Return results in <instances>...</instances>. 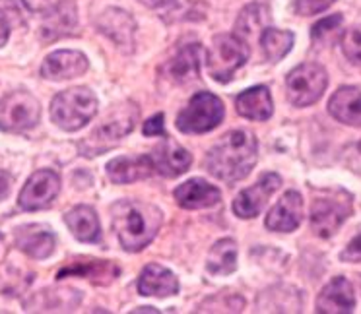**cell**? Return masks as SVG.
I'll return each instance as SVG.
<instances>
[{"label": "cell", "mask_w": 361, "mask_h": 314, "mask_svg": "<svg viewBox=\"0 0 361 314\" xmlns=\"http://www.w3.org/2000/svg\"><path fill=\"white\" fill-rule=\"evenodd\" d=\"M355 308L353 285L345 277L338 275L329 285H324L317 297V313L322 314H348Z\"/></svg>", "instance_id": "obj_12"}, {"label": "cell", "mask_w": 361, "mask_h": 314, "mask_svg": "<svg viewBox=\"0 0 361 314\" xmlns=\"http://www.w3.org/2000/svg\"><path fill=\"white\" fill-rule=\"evenodd\" d=\"M280 184H282L280 175H264L257 184H252L251 189L243 190V192L235 198V202H233V212H235V215L245 218V220L257 218L260 213V210L267 204L268 198L272 196L276 190L280 189Z\"/></svg>", "instance_id": "obj_11"}, {"label": "cell", "mask_w": 361, "mask_h": 314, "mask_svg": "<svg viewBox=\"0 0 361 314\" xmlns=\"http://www.w3.org/2000/svg\"><path fill=\"white\" fill-rule=\"evenodd\" d=\"M329 113L348 126H361V92L357 87L344 86L330 97Z\"/></svg>", "instance_id": "obj_19"}, {"label": "cell", "mask_w": 361, "mask_h": 314, "mask_svg": "<svg viewBox=\"0 0 361 314\" xmlns=\"http://www.w3.org/2000/svg\"><path fill=\"white\" fill-rule=\"evenodd\" d=\"M118 266L107 260H86V262H74L71 266L63 268L56 277L63 280L66 275H74V277H87L92 282L99 283V285H107L118 275Z\"/></svg>", "instance_id": "obj_22"}, {"label": "cell", "mask_w": 361, "mask_h": 314, "mask_svg": "<svg viewBox=\"0 0 361 314\" xmlns=\"http://www.w3.org/2000/svg\"><path fill=\"white\" fill-rule=\"evenodd\" d=\"M25 6L32 12L45 14L49 20H55L61 27H72L76 24V4L74 0H24ZM55 25V30L59 27Z\"/></svg>", "instance_id": "obj_25"}, {"label": "cell", "mask_w": 361, "mask_h": 314, "mask_svg": "<svg viewBox=\"0 0 361 314\" xmlns=\"http://www.w3.org/2000/svg\"><path fill=\"white\" fill-rule=\"evenodd\" d=\"M360 153H361V144H360Z\"/></svg>", "instance_id": "obj_39"}, {"label": "cell", "mask_w": 361, "mask_h": 314, "mask_svg": "<svg viewBox=\"0 0 361 314\" xmlns=\"http://www.w3.org/2000/svg\"><path fill=\"white\" fill-rule=\"evenodd\" d=\"M208 272L214 275H228L237 268V244L231 239H221L208 254Z\"/></svg>", "instance_id": "obj_27"}, {"label": "cell", "mask_w": 361, "mask_h": 314, "mask_svg": "<svg viewBox=\"0 0 361 314\" xmlns=\"http://www.w3.org/2000/svg\"><path fill=\"white\" fill-rule=\"evenodd\" d=\"M224 118V103L216 95L200 92L180 111L177 128L185 134H204L214 130Z\"/></svg>", "instance_id": "obj_6"}, {"label": "cell", "mask_w": 361, "mask_h": 314, "mask_svg": "<svg viewBox=\"0 0 361 314\" xmlns=\"http://www.w3.org/2000/svg\"><path fill=\"white\" fill-rule=\"evenodd\" d=\"M342 22H344V18L340 16V14L324 18V20H321V22H317V24L313 25V30H311V37H313L314 41L324 39L326 35L336 32L338 27L342 25Z\"/></svg>", "instance_id": "obj_31"}, {"label": "cell", "mask_w": 361, "mask_h": 314, "mask_svg": "<svg viewBox=\"0 0 361 314\" xmlns=\"http://www.w3.org/2000/svg\"><path fill=\"white\" fill-rule=\"evenodd\" d=\"M10 37V24H8V18L4 16L2 12H0V47L2 45H6V41Z\"/></svg>", "instance_id": "obj_36"}, {"label": "cell", "mask_w": 361, "mask_h": 314, "mask_svg": "<svg viewBox=\"0 0 361 314\" xmlns=\"http://www.w3.org/2000/svg\"><path fill=\"white\" fill-rule=\"evenodd\" d=\"M340 258L344 262H361V227L357 229V233L352 237V241L342 251Z\"/></svg>", "instance_id": "obj_33"}, {"label": "cell", "mask_w": 361, "mask_h": 314, "mask_svg": "<svg viewBox=\"0 0 361 314\" xmlns=\"http://www.w3.org/2000/svg\"><path fill=\"white\" fill-rule=\"evenodd\" d=\"M200 56H202V47L192 43L179 51V55L167 64V70L171 80L177 84H187L192 78H197L200 72Z\"/></svg>", "instance_id": "obj_24"}, {"label": "cell", "mask_w": 361, "mask_h": 314, "mask_svg": "<svg viewBox=\"0 0 361 314\" xmlns=\"http://www.w3.org/2000/svg\"><path fill=\"white\" fill-rule=\"evenodd\" d=\"M179 282L173 272L159 264H148L138 280V293L144 297H169L177 295Z\"/></svg>", "instance_id": "obj_16"}, {"label": "cell", "mask_w": 361, "mask_h": 314, "mask_svg": "<svg viewBox=\"0 0 361 314\" xmlns=\"http://www.w3.org/2000/svg\"><path fill=\"white\" fill-rule=\"evenodd\" d=\"M156 171L154 161L149 156L138 157H117L107 163V175L113 182L128 184V182L148 179Z\"/></svg>", "instance_id": "obj_18"}, {"label": "cell", "mask_w": 361, "mask_h": 314, "mask_svg": "<svg viewBox=\"0 0 361 314\" xmlns=\"http://www.w3.org/2000/svg\"><path fill=\"white\" fill-rule=\"evenodd\" d=\"M342 51L350 63L361 66V25H353L342 35Z\"/></svg>", "instance_id": "obj_29"}, {"label": "cell", "mask_w": 361, "mask_h": 314, "mask_svg": "<svg viewBox=\"0 0 361 314\" xmlns=\"http://www.w3.org/2000/svg\"><path fill=\"white\" fill-rule=\"evenodd\" d=\"M144 134L146 136H167L164 128V115L159 113L154 118H149L148 123H144Z\"/></svg>", "instance_id": "obj_34"}, {"label": "cell", "mask_w": 361, "mask_h": 314, "mask_svg": "<svg viewBox=\"0 0 361 314\" xmlns=\"http://www.w3.org/2000/svg\"><path fill=\"white\" fill-rule=\"evenodd\" d=\"M61 190V179L55 171H37L30 177V181L25 182V187L20 192V208L25 212H35L43 210L53 204V200Z\"/></svg>", "instance_id": "obj_10"}, {"label": "cell", "mask_w": 361, "mask_h": 314, "mask_svg": "<svg viewBox=\"0 0 361 314\" xmlns=\"http://www.w3.org/2000/svg\"><path fill=\"white\" fill-rule=\"evenodd\" d=\"M87 70V58L78 51H56L45 58L41 74L47 80H71Z\"/></svg>", "instance_id": "obj_15"}, {"label": "cell", "mask_w": 361, "mask_h": 314, "mask_svg": "<svg viewBox=\"0 0 361 314\" xmlns=\"http://www.w3.org/2000/svg\"><path fill=\"white\" fill-rule=\"evenodd\" d=\"M138 118V109L133 103H128L126 107H118L115 115L105 120L102 126H97L92 136H87V140L80 146L84 156H99L105 149L113 148L123 136L133 130L134 123Z\"/></svg>", "instance_id": "obj_8"}, {"label": "cell", "mask_w": 361, "mask_h": 314, "mask_svg": "<svg viewBox=\"0 0 361 314\" xmlns=\"http://www.w3.org/2000/svg\"><path fill=\"white\" fill-rule=\"evenodd\" d=\"M334 4V0H295V12L299 16H313Z\"/></svg>", "instance_id": "obj_32"}, {"label": "cell", "mask_w": 361, "mask_h": 314, "mask_svg": "<svg viewBox=\"0 0 361 314\" xmlns=\"http://www.w3.org/2000/svg\"><path fill=\"white\" fill-rule=\"evenodd\" d=\"M64 221L72 231V235L82 243H95L102 235L97 213L90 206H76L64 215Z\"/></svg>", "instance_id": "obj_23"}, {"label": "cell", "mask_w": 361, "mask_h": 314, "mask_svg": "<svg viewBox=\"0 0 361 314\" xmlns=\"http://www.w3.org/2000/svg\"><path fill=\"white\" fill-rule=\"evenodd\" d=\"M10 189H12V177L6 171H0V200L8 196Z\"/></svg>", "instance_id": "obj_35"}, {"label": "cell", "mask_w": 361, "mask_h": 314, "mask_svg": "<svg viewBox=\"0 0 361 314\" xmlns=\"http://www.w3.org/2000/svg\"><path fill=\"white\" fill-rule=\"evenodd\" d=\"M152 161L156 167L157 173H161L164 177H177V175L189 171L190 163H192V157L185 148H180L179 144L164 136V142L154 149L152 153Z\"/></svg>", "instance_id": "obj_14"}, {"label": "cell", "mask_w": 361, "mask_h": 314, "mask_svg": "<svg viewBox=\"0 0 361 314\" xmlns=\"http://www.w3.org/2000/svg\"><path fill=\"white\" fill-rule=\"evenodd\" d=\"M237 113L245 118L251 120H268L274 113L272 97L267 86H257L247 89L241 95H237L235 99Z\"/></svg>", "instance_id": "obj_21"}, {"label": "cell", "mask_w": 361, "mask_h": 314, "mask_svg": "<svg viewBox=\"0 0 361 314\" xmlns=\"http://www.w3.org/2000/svg\"><path fill=\"white\" fill-rule=\"evenodd\" d=\"M16 246L32 258H47L55 251V235L41 225L20 227L16 233Z\"/></svg>", "instance_id": "obj_20"}, {"label": "cell", "mask_w": 361, "mask_h": 314, "mask_svg": "<svg viewBox=\"0 0 361 314\" xmlns=\"http://www.w3.org/2000/svg\"><path fill=\"white\" fill-rule=\"evenodd\" d=\"M264 8H260V6H249V8H245L241 12V16H239V22L237 24H245V30H239L237 35L241 37V39L247 41V37L251 35L255 30H260V25L264 24V18L260 16V12Z\"/></svg>", "instance_id": "obj_30"}, {"label": "cell", "mask_w": 361, "mask_h": 314, "mask_svg": "<svg viewBox=\"0 0 361 314\" xmlns=\"http://www.w3.org/2000/svg\"><path fill=\"white\" fill-rule=\"evenodd\" d=\"M259 159L257 138L247 130H231L206 156V169L226 182L245 179Z\"/></svg>", "instance_id": "obj_1"}, {"label": "cell", "mask_w": 361, "mask_h": 314, "mask_svg": "<svg viewBox=\"0 0 361 314\" xmlns=\"http://www.w3.org/2000/svg\"><path fill=\"white\" fill-rule=\"evenodd\" d=\"M161 225V212L156 206L138 200H121L113 206V227L121 246L128 252L146 249Z\"/></svg>", "instance_id": "obj_2"}, {"label": "cell", "mask_w": 361, "mask_h": 314, "mask_svg": "<svg viewBox=\"0 0 361 314\" xmlns=\"http://www.w3.org/2000/svg\"><path fill=\"white\" fill-rule=\"evenodd\" d=\"M175 200L185 210H202L216 206L221 200L220 190L204 179H192L175 190Z\"/></svg>", "instance_id": "obj_17"}, {"label": "cell", "mask_w": 361, "mask_h": 314, "mask_svg": "<svg viewBox=\"0 0 361 314\" xmlns=\"http://www.w3.org/2000/svg\"><path fill=\"white\" fill-rule=\"evenodd\" d=\"M247 56H249V45L239 35H228V33L216 35L208 55L210 76L226 84L247 63Z\"/></svg>", "instance_id": "obj_4"}, {"label": "cell", "mask_w": 361, "mask_h": 314, "mask_svg": "<svg viewBox=\"0 0 361 314\" xmlns=\"http://www.w3.org/2000/svg\"><path fill=\"white\" fill-rule=\"evenodd\" d=\"M288 99L295 107H309L322 97L329 86V76L321 64L307 63L288 74Z\"/></svg>", "instance_id": "obj_7"}, {"label": "cell", "mask_w": 361, "mask_h": 314, "mask_svg": "<svg viewBox=\"0 0 361 314\" xmlns=\"http://www.w3.org/2000/svg\"><path fill=\"white\" fill-rule=\"evenodd\" d=\"M2 241H4V239H2V235H0V246H2Z\"/></svg>", "instance_id": "obj_38"}, {"label": "cell", "mask_w": 361, "mask_h": 314, "mask_svg": "<svg viewBox=\"0 0 361 314\" xmlns=\"http://www.w3.org/2000/svg\"><path fill=\"white\" fill-rule=\"evenodd\" d=\"M144 6H148V8H159V6H164L167 2H171V0H140Z\"/></svg>", "instance_id": "obj_37"}, {"label": "cell", "mask_w": 361, "mask_h": 314, "mask_svg": "<svg viewBox=\"0 0 361 314\" xmlns=\"http://www.w3.org/2000/svg\"><path fill=\"white\" fill-rule=\"evenodd\" d=\"M260 47L264 51L268 61L278 63L293 47V33L283 32V30H274V27H267L260 33Z\"/></svg>", "instance_id": "obj_28"}, {"label": "cell", "mask_w": 361, "mask_h": 314, "mask_svg": "<svg viewBox=\"0 0 361 314\" xmlns=\"http://www.w3.org/2000/svg\"><path fill=\"white\" fill-rule=\"evenodd\" d=\"M301 220H303V198L295 190H290L278 200V204L267 215V227L270 231L290 233L299 227Z\"/></svg>", "instance_id": "obj_13"}, {"label": "cell", "mask_w": 361, "mask_h": 314, "mask_svg": "<svg viewBox=\"0 0 361 314\" xmlns=\"http://www.w3.org/2000/svg\"><path fill=\"white\" fill-rule=\"evenodd\" d=\"M39 101L27 92H12L0 99V128L6 132H25L39 123Z\"/></svg>", "instance_id": "obj_9"}, {"label": "cell", "mask_w": 361, "mask_h": 314, "mask_svg": "<svg viewBox=\"0 0 361 314\" xmlns=\"http://www.w3.org/2000/svg\"><path fill=\"white\" fill-rule=\"evenodd\" d=\"M97 113V97L87 87L61 92L51 103V118L63 130L74 132L86 126Z\"/></svg>", "instance_id": "obj_3"}, {"label": "cell", "mask_w": 361, "mask_h": 314, "mask_svg": "<svg viewBox=\"0 0 361 314\" xmlns=\"http://www.w3.org/2000/svg\"><path fill=\"white\" fill-rule=\"evenodd\" d=\"M352 215V198L345 192H329L314 198L311 206V229L317 237L329 239Z\"/></svg>", "instance_id": "obj_5"}, {"label": "cell", "mask_w": 361, "mask_h": 314, "mask_svg": "<svg viewBox=\"0 0 361 314\" xmlns=\"http://www.w3.org/2000/svg\"><path fill=\"white\" fill-rule=\"evenodd\" d=\"M97 25L103 33H107L109 37L117 41L118 45H130L134 33V20L123 10L111 8L103 12Z\"/></svg>", "instance_id": "obj_26"}]
</instances>
